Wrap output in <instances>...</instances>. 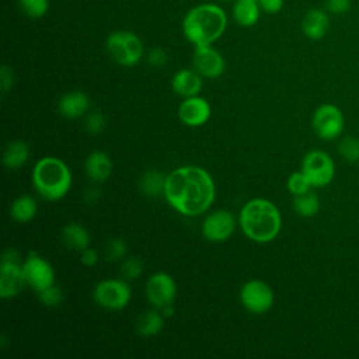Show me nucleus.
<instances>
[{"instance_id": "nucleus-29", "label": "nucleus", "mask_w": 359, "mask_h": 359, "mask_svg": "<svg viewBox=\"0 0 359 359\" xmlns=\"http://www.w3.org/2000/svg\"><path fill=\"white\" fill-rule=\"evenodd\" d=\"M22 13L29 18H41L49 8V0H18Z\"/></svg>"}, {"instance_id": "nucleus-7", "label": "nucleus", "mask_w": 359, "mask_h": 359, "mask_svg": "<svg viewBox=\"0 0 359 359\" xmlns=\"http://www.w3.org/2000/svg\"><path fill=\"white\" fill-rule=\"evenodd\" d=\"M300 170L304 172L313 188L330 185L335 177V163L324 150H310L302 160Z\"/></svg>"}, {"instance_id": "nucleus-26", "label": "nucleus", "mask_w": 359, "mask_h": 359, "mask_svg": "<svg viewBox=\"0 0 359 359\" xmlns=\"http://www.w3.org/2000/svg\"><path fill=\"white\" fill-rule=\"evenodd\" d=\"M292 205L294 212L302 217H313L320 212V208H321L320 196L313 189L302 195L293 196Z\"/></svg>"}, {"instance_id": "nucleus-17", "label": "nucleus", "mask_w": 359, "mask_h": 359, "mask_svg": "<svg viewBox=\"0 0 359 359\" xmlns=\"http://www.w3.org/2000/svg\"><path fill=\"white\" fill-rule=\"evenodd\" d=\"M59 114L67 119H77L90 109V98L83 91H69L63 94L57 102Z\"/></svg>"}, {"instance_id": "nucleus-2", "label": "nucleus", "mask_w": 359, "mask_h": 359, "mask_svg": "<svg viewBox=\"0 0 359 359\" xmlns=\"http://www.w3.org/2000/svg\"><path fill=\"white\" fill-rule=\"evenodd\" d=\"M238 224L250 240L269 243L278 237L282 229V216L278 206L269 199L254 198L241 208Z\"/></svg>"}, {"instance_id": "nucleus-31", "label": "nucleus", "mask_w": 359, "mask_h": 359, "mask_svg": "<svg viewBox=\"0 0 359 359\" xmlns=\"http://www.w3.org/2000/svg\"><path fill=\"white\" fill-rule=\"evenodd\" d=\"M38 299L46 307H57L63 302V293L62 289L53 283L46 289L38 292Z\"/></svg>"}, {"instance_id": "nucleus-9", "label": "nucleus", "mask_w": 359, "mask_h": 359, "mask_svg": "<svg viewBox=\"0 0 359 359\" xmlns=\"http://www.w3.org/2000/svg\"><path fill=\"white\" fill-rule=\"evenodd\" d=\"M273 299L271 286L259 279H251L240 289V302L243 307L252 314L266 313L272 307Z\"/></svg>"}, {"instance_id": "nucleus-30", "label": "nucleus", "mask_w": 359, "mask_h": 359, "mask_svg": "<svg viewBox=\"0 0 359 359\" xmlns=\"http://www.w3.org/2000/svg\"><path fill=\"white\" fill-rule=\"evenodd\" d=\"M143 261L137 257H128L121 264V275L125 280H135L143 272Z\"/></svg>"}, {"instance_id": "nucleus-32", "label": "nucleus", "mask_w": 359, "mask_h": 359, "mask_svg": "<svg viewBox=\"0 0 359 359\" xmlns=\"http://www.w3.org/2000/svg\"><path fill=\"white\" fill-rule=\"evenodd\" d=\"M105 128V118L100 111H88L86 114L84 129L88 135H100Z\"/></svg>"}, {"instance_id": "nucleus-23", "label": "nucleus", "mask_w": 359, "mask_h": 359, "mask_svg": "<svg viewBox=\"0 0 359 359\" xmlns=\"http://www.w3.org/2000/svg\"><path fill=\"white\" fill-rule=\"evenodd\" d=\"M38 212V205L35 199L29 195L17 196L10 205V216L18 223L31 222Z\"/></svg>"}, {"instance_id": "nucleus-36", "label": "nucleus", "mask_w": 359, "mask_h": 359, "mask_svg": "<svg viewBox=\"0 0 359 359\" xmlns=\"http://www.w3.org/2000/svg\"><path fill=\"white\" fill-rule=\"evenodd\" d=\"M98 259H100V255H98L97 250H94V248L87 247V248H84V250L80 252V261H81V264L86 265V266H88V268L95 266L97 262H98Z\"/></svg>"}, {"instance_id": "nucleus-37", "label": "nucleus", "mask_w": 359, "mask_h": 359, "mask_svg": "<svg viewBox=\"0 0 359 359\" xmlns=\"http://www.w3.org/2000/svg\"><path fill=\"white\" fill-rule=\"evenodd\" d=\"M0 76H1V90L6 94L13 88V84H14V74L11 67L7 65H3Z\"/></svg>"}, {"instance_id": "nucleus-34", "label": "nucleus", "mask_w": 359, "mask_h": 359, "mask_svg": "<svg viewBox=\"0 0 359 359\" xmlns=\"http://www.w3.org/2000/svg\"><path fill=\"white\" fill-rule=\"evenodd\" d=\"M168 60V55L161 48H153L147 53V62L153 67H163Z\"/></svg>"}, {"instance_id": "nucleus-8", "label": "nucleus", "mask_w": 359, "mask_h": 359, "mask_svg": "<svg viewBox=\"0 0 359 359\" xmlns=\"http://www.w3.org/2000/svg\"><path fill=\"white\" fill-rule=\"evenodd\" d=\"M130 287L123 279H105L93 292L94 302L107 310H121L130 302Z\"/></svg>"}, {"instance_id": "nucleus-18", "label": "nucleus", "mask_w": 359, "mask_h": 359, "mask_svg": "<svg viewBox=\"0 0 359 359\" xmlns=\"http://www.w3.org/2000/svg\"><path fill=\"white\" fill-rule=\"evenodd\" d=\"M171 87L175 94L184 98L198 95L203 87L202 76L195 69H181L172 76Z\"/></svg>"}, {"instance_id": "nucleus-42", "label": "nucleus", "mask_w": 359, "mask_h": 359, "mask_svg": "<svg viewBox=\"0 0 359 359\" xmlns=\"http://www.w3.org/2000/svg\"><path fill=\"white\" fill-rule=\"evenodd\" d=\"M254 1H258V0H254Z\"/></svg>"}, {"instance_id": "nucleus-20", "label": "nucleus", "mask_w": 359, "mask_h": 359, "mask_svg": "<svg viewBox=\"0 0 359 359\" xmlns=\"http://www.w3.org/2000/svg\"><path fill=\"white\" fill-rule=\"evenodd\" d=\"M62 241L69 250L81 252L90 245L91 237L86 227L73 222L62 229Z\"/></svg>"}, {"instance_id": "nucleus-1", "label": "nucleus", "mask_w": 359, "mask_h": 359, "mask_svg": "<svg viewBox=\"0 0 359 359\" xmlns=\"http://www.w3.org/2000/svg\"><path fill=\"white\" fill-rule=\"evenodd\" d=\"M215 196V181L202 167L184 165L167 175L164 198L184 216L205 213L212 206Z\"/></svg>"}, {"instance_id": "nucleus-14", "label": "nucleus", "mask_w": 359, "mask_h": 359, "mask_svg": "<svg viewBox=\"0 0 359 359\" xmlns=\"http://www.w3.org/2000/svg\"><path fill=\"white\" fill-rule=\"evenodd\" d=\"M210 114L212 111L209 102L199 95L184 98L178 107V116L181 122L191 128L202 126L206 123L210 118Z\"/></svg>"}, {"instance_id": "nucleus-10", "label": "nucleus", "mask_w": 359, "mask_h": 359, "mask_svg": "<svg viewBox=\"0 0 359 359\" xmlns=\"http://www.w3.org/2000/svg\"><path fill=\"white\" fill-rule=\"evenodd\" d=\"M22 271L27 285L36 293L55 283L53 266L36 252H29L22 261Z\"/></svg>"}, {"instance_id": "nucleus-40", "label": "nucleus", "mask_w": 359, "mask_h": 359, "mask_svg": "<svg viewBox=\"0 0 359 359\" xmlns=\"http://www.w3.org/2000/svg\"><path fill=\"white\" fill-rule=\"evenodd\" d=\"M98 196H100L98 189H97V188H91V189H87V191H86L84 199H86V202H88V203H94V202L98 199Z\"/></svg>"}, {"instance_id": "nucleus-11", "label": "nucleus", "mask_w": 359, "mask_h": 359, "mask_svg": "<svg viewBox=\"0 0 359 359\" xmlns=\"http://www.w3.org/2000/svg\"><path fill=\"white\" fill-rule=\"evenodd\" d=\"M177 294V285L171 275L165 272L153 273L146 283V297L154 309L172 304Z\"/></svg>"}, {"instance_id": "nucleus-4", "label": "nucleus", "mask_w": 359, "mask_h": 359, "mask_svg": "<svg viewBox=\"0 0 359 359\" xmlns=\"http://www.w3.org/2000/svg\"><path fill=\"white\" fill-rule=\"evenodd\" d=\"M32 184L36 192L46 201L62 199L72 187L69 167L56 157H43L32 170Z\"/></svg>"}, {"instance_id": "nucleus-24", "label": "nucleus", "mask_w": 359, "mask_h": 359, "mask_svg": "<svg viewBox=\"0 0 359 359\" xmlns=\"http://www.w3.org/2000/svg\"><path fill=\"white\" fill-rule=\"evenodd\" d=\"M167 175L157 170H147L139 181L140 191L147 196H164Z\"/></svg>"}, {"instance_id": "nucleus-41", "label": "nucleus", "mask_w": 359, "mask_h": 359, "mask_svg": "<svg viewBox=\"0 0 359 359\" xmlns=\"http://www.w3.org/2000/svg\"><path fill=\"white\" fill-rule=\"evenodd\" d=\"M160 311H161V314H163L164 317H171V316L174 314V307H172V304H168V306L160 309Z\"/></svg>"}, {"instance_id": "nucleus-33", "label": "nucleus", "mask_w": 359, "mask_h": 359, "mask_svg": "<svg viewBox=\"0 0 359 359\" xmlns=\"http://www.w3.org/2000/svg\"><path fill=\"white\" fill-rule=\"evenodd\" d=\"M126 243L122 238H111L104 250L107 261H118L126 255Z\"/></svg>"}, {"instance_id": "nucleus-15", "label": "nucleus", "mask_w": 359, "mask_h": 359, "mask_svg": "<svg viewBox=\"0 0 359 359\" xmlns=\"http://www.w3.org/2000/svg\"><path fill=\"white\" fill-rule=\"evenodd\" d=\"M27 285L22 271V262H1L0 264V297L11 299L24 289Z\"/></svg>"}, {"instance_id": "nucleus-28", "label": "nucleus", "mask_w": 359, "mask_h": 359, "mask_svg": "<svg viewBox=\"0 0 359 359\" xmlns=\"http://www.w3.org/2000/svg\"><path fill=\"white\" fill-rule=\"evenodd\" d=\"M286 188L287 191L296 196V195H302L310 189H313L310 181L307 180V177L304 175V172L300 170V171H294L292 172L289 177H287V181H286Z\"/></svg>"}, {"instance_id": "nucleus-35", "label": "nucleus", "mask_w": 359, "mask_h": 359, "mask_svg": "<svg viewBox=\"0 0 359 359\" xmlns=\"http://www.w3.org/2000/svg\"><path fill=\"white\" fill-rule=\"evenodd\" d=\"M352 6V0H325V10L332 14H344Z\"/></svg>"}, {"instance_id": "nucleus-25", "label": "nucleus", "mask_w": 359, "mask_h": 359, "mask_svg": "<svg viewBox=\"0 0 359 359\" xmlns=\"http://www.w3.org/2000/svg\"><path fill=\"white\" fill-rule=\"evenodd\" d=\"M259 4L254 0H237L233 7V17L241 27H252L259 18Z\"/></svg>"}, {"instance_id": "nucleus-38", "label": "nucleus", "mask_w": 359, "mask_h": 359, "mask_svg": "<svg viewBox=\"0 0 359 359\" xmlns=\"http://www.w3.org/2000/svg\"><path fill=\"white\" fill-rule=\"evenodd\" d=\"M259 7L268 14H276L283 7V0H258Z\"/></svg>"}, {"instance_id": "nucleus-12", "label": "nucleus", "mask_w": 359, "mask_h": 359, "mask_svg": "<svg viewBox=\"0 0 359 359\" xmlns=\"http://www.w3.org/2000/svg\"><path fill=\"white\" fill-rule=\"evenodd\" d=\"M236 217L230 210L217 209L209 213L202 223V234L206 240L213 243H220L234 233Z\"/></svg>"}, {"instance_id": "nucleus-3", "label": "nucleus", "mask_w": 359, "mask_h": 359, "mask_svg": "<svg viewBox=\"0 0 359 359\" xmlns=\"http://www.w3.org/2000/svg\"><path fill=\"white\" fill-rule=\"evenodd\" d=\"M226 27L224 10L212 3L192 7L182 21L184 35L195 46L212 45L223 35Z\"/></svg>"}, {"instance_id": "nucleus-21", "label": "nucleus", "mask_w": 359, "mask_h": 359, "mask_svg": "<svg viewBox=\"0 0 359 359\" xmlns=\"http://www.w3.org/2000/svg\"><path fill=\"white\" fill-rule=\"evenodd\" d=\"M163 325H164V316L158 309L142 313L135 323L136 332L144 338L157 335L161 331Z\"/></svg>"}, {"instance_id": "nucleus-16", "label": "nucleus", "mask_w": 359, "mask_h": 359, "mask_svg": "<svg viewBox=\"0 0 359 359\" xmlns=\"http://www.w3.org/2000/svg\"><path fill=\"white\" fill-rule=\"evenodd\" d=\"M330 28V15L327 10L310 8L302 21V31L311 41L323 39Z\"/></svg>"}, {"instance_id": "nucleus-19", "label": "nucleus", "mask_w": 359, "mask_h": 359, "mask_svg": "<svg viewBox=\"0 0 359 359\" xmlns=\"http://www.w3.org/2000/svg\"><path fill=\"white\" fill-rule=\"evenodd\" d=\"M112 160L111 157L101 150L90 153L84 161L86 175L94 182H105L112 174Z\"/></svg>"}, {"instance_id": "nucleus-13", "label": "nucleus", "mask_w": 359, "mask_h": 359, "mask_svg": "<svg viewBox=\"0 0 359 359\" xmlns=\"http://www.w3.org/2000/svg\"><path fill=\"white\" fill-rule=\"evenodd\" d=\"M194 69L202 76L208 79L220 77L226 70L224 57L219 50L212 48L210 45L206 46H195L194 53Z\"/></svg>"}, {"instance_id": "nucleus-39", "label": "nucleus", "mask_w": 359, "mask_h": 359, "mask_svg": "<svg viewBox=\"0 0 359 359\" xmlns=\"http://www.w3.org/2000/svg\"><path fill=\"white\" fill-rule=\"evenodd\" d=\"M1 262H15V264H21V255L20 252L10 247V248H6L3 251V255H1Z\"/></svg>"}, {"instance_id": "nucleus-6", "label": "nucleus", "mask_w": 359, "mask_h": 359, "mask_svg": "<svg viewBox=\"0 0 359 359\" xmlns=\"http://www.w3.org/2000/svg\"><path fill=\"white\" fill-rule=\"evenodd\" d=\"M311 128L321 140L339 139L345 130V115L338 105L324 102L314 109Z\"/></svg>"}, {"instance_id": "nucleus-27", "label": "nucleus", "mask_w": 359, "mask_h": 359, "mask_svg": "<svg viewBox=\"0 0 359 359\" xmlns=\"http://www.w3.org/2000/svg\"><path fill=\"white\" fill-rule=\"evenodd\" d=\"M337 153L348 163L359 161V139L351 135L341 136L337 143Z\"/></svg>"}, {"instance_id": "nucleus-22", "label": "nucleus", "mask_w": 359, "mask_h": 359, "mask_svg": "<svg viewBox=\"0 0 359 359\" xmlns=\"http://www.w3.org/2000/svg\"><path fill=\"white\" fill-rule=\"evenodd\" d=\"M29 158V147L22 140L10 142L3 151V164L8 170H17L22 167Z\"/></svg>"}, {"instance_id": "nucleus-5", "label": "nucleus", "mask_w": 359, "mask_h": 359, "mask_svg": "<svg viewBox=\"0 0 359 359\" xmlns=\"http://www.w3.org/2000/svg\"><path fill=\"white\" fill-rule=\"evenodd\" d=\"M105 46L109 56L123 67L137 65L144 53L142 39L135 32L125 29L111 32L107 38Z\"/></svg>"}]
</instances>
